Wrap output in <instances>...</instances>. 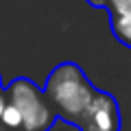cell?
Here are the masks:
<instances>
[{
    "mask_svg": "<svg viewBox=\"0 0 131 131\" xmlns=\"http://www.w3.org/2000/svg\"><path fill=\"white\" fill-rule=\"evenodd\" d=\"M42 92L59 120L77 125L88 105L92 103L96 88L88 81V77L77 63L63 61L50 70Z\"/></svg>",
    "mask_w": 131,
    "mask_h": 131,
    "instance_id": "obj_1",
    "label": "cell"
},
{
    "mask_svg": "<svg viewBox=\"0 0 131 131\" xmlns=\"http://www.w3.org/2000/svg\"><path fill=\"white\" fill-rule=\"evenodd\" d=\"M7 101L18 107L22 114V131H50L57 120L50 103L46 101L44 92L33 81L20 79L11 81L7 88Z\"/></svg>",
    "mask_w": 131,
    "mask_h": 131,
    "instance_id": "obj_2",
    "label": "cell"
},
{
    "mask_svg": "<svg viewBox=\"0 0 131 131\" xmlns=\"http://www.w3.org/2000/svg\"><path fill=\"white\" fill-rule=\"evenodd\" d=\"M81 131H118L120 129V112L116 98L107 92L96 90L92 103L77 122Z\"/></svg>",
    "mask_w": 131,
    "mask_h": 131,
    "instance_id": "obj_3",
    "label": "cell"
},
{
    "mask_svg": "<svg viewBox=\"0 0 131 131\" xmlns=\"http://www.w3.org/2000/svg\"><path fill=\"white\" fill-rule=\"evenodd\" d=\"M109 24H112L114 37H116L120 44H125V46L131 48V13L109 18Z\"/></svg>",
    "mask_w": 131,
    "mask_h": 131,
    "instance_id": "obj_4",
    "label": "cell"
},
{
    "mask_svg": "<svg viewBox=\"0 0 131 131\" xmlns=\"http://www.w3.org/2000/svg\"><path fill=\"white\" fill-rule=\"evenodd\" d=\"M105 9H107L109 18L131 13V0H107V7H105Z\"/></svg>",
    "mask_w": 131,
    "mask_h": 131,
    "instance_id": "obj_5",
    "label": "cell"
},
{
    "mask_svg": "<svg viewBox=\"0 0 131 131\" xmlns=\"http://www.w3.org/2000/svg\"><path fill=\"white\" fill-rule=\"evenodd\" d=\"M50 131H81V129H79L77 125H70V122H66V120H59V118H57Z\"/></svg>",
    "mask_w": 131,
    "mask_h": 131,
    "instance_id": "obj_6",
    "label": "cell"
},
{
    "mask_svg": "<svg viewBox=\"0 0 131 131\" xmlns=\"http://www.w3.org/2000/svg\"><path fill=\"white\" fill-rule=\"evenodd\" d=\"M88 5H92L94 9H105L107 7V0H85Z\"/></svg>",
    "mask_w": 131,
    "mask_h": 131,
    "instance_id": "obj_7",
    "label": "cell"
},
{
    "mask_svg": "<svg viewBox=\"0 0 131 131\" xmlns=\"http://www.w3.org/2000/svg\"><path fill=\"white\" fill-rule=\"evenodd\" d=\"M5 107H7V94L0 92V116H2V112H5Z\"/></svg>",
    "mask_w": 131,
    "mask_h": 131,
    "instance_id": "obj_8",
    "label": "cell"
}]
</instances>
